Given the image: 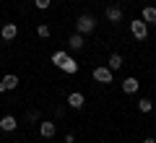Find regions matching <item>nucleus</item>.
Here are the masks:
<instances>
[{"label":"nucleus","mask_w":156,"mask_h":143,"mask_svg":"<svg viewBox=\"0 0 156 143\" xmlns=\"http://www.w3.org/2000/svg\"><path fill=\"white\" fill-rule=\"evenodd\" d=\"M96 29V18L91 16V13H81V16H78V21H76V31L78 34H91Z\"/></svg>","instance_id":"obj_1"},{"label":"nucleus","mask_w":156,"mask_h":143,"mask_svg":"<svg viewBox=\"0 0 156 143\" xmlns=\"http://www.w3.org/2000/svg\"><path fill=\"white\" fill-rule=\"evenodd\" d=\"M130 34H133L138 42H143V39L148 37V23H146L143 18H138V21H130Z\"/></svg>","instance_id":"obj_2"},{"label":"nucleus","mask_w":156,"mask_h":143,"mask_svg":"<svg viewBox=\"0 0 156 143\" xmlns=\"http://www.w3.org/2000/svg\"><path fill=\"white\" fill-rule=\"evenodd\" d=\"M94 81H99V83H112V70L107 65H99V68H94Z\"/></svg>","instance_id":"obj_3"},{"label":"nucleus","mask_w":156,"mask_h":143,"mask_svg":"<svg viewBox=\"0 0 156 143\" xmlns=\"http://www.w3.org/2000/svg\"><path fill=\"white\" fill-rule=\"evenodd\" d=\"M104 16H107L109 23H120V21H122V8H120V5H107Z\"/></svg>","instance_id":"obj_4"},{"label":"nucleus","mask_w":156,"mask_h":143,"mask_svg":"<svg viewBox=\"0 0 156 143\" xmlns=\"http://www.w3.org/2000/svg\"><path fill=\"white\" fill-rule=\"evenodd\" d=\"M16 127H18V122H16V117H13V115L0 117V130H3V133H13Z\"/></svg>","instance_id":"obj_5"},{"label":"nucleus","mask_w":156,"mask_h":143,"mask_svg":"<svg viewBox=\"0 0 156 143\" xmlns=\"http://www.w3.org/2000/svg\"><path fill=\"white\" fill-rule=\"evenodd\" d=\"M18 86V76H13V73H8V76H3V81H0V94L3 91H11V88Z\"/></svg>","instance_id":"obj_6"},{"label":"nucleus","mask_w":156,"mask_h":143,"mask_svg":"<svg viewBox=\"0 0 156 143\" xmlns=\"http://www.w3.org/2000/svg\"><path fill=\"white\" fill-rule=\"evenodd\" d=\"M55 130H57L55 122H50V120H42V122H39V135H42V138H52V135H55Z\"/></svg>","instance_id":"obj_7"},{"label":"nucleus","mask_w":156,"mask_h":143,"mask_svg":"<svg viewBox=\"0 0 156 143\" xmlns=\"http://www.w3.org/2000/svg\"><path fill=\"white\" fill-rule=\"evenodd\" d=\"M16 34H18V26H16V23H5V26L0 29V37L5 39V42H13Z\"/></svg>","instance_id":"obj_8"},{"label":"nucleus","mask_w":156,"mask_h":143,"mask_svg":"<svg viewBox=\"0 0 156 143\" xmlns=\"http://www.w3.org/2000/svg\"><path fill=\"white\" fill-rule=\"evenodd\" d=\"M83 44H86V42H83V34H78V31H76L70 39H68V50H70V52H76V50H83Z\"/></svg>","instance_id":"obj_9"},{"label":"nucleus","mask_w":156,"mask_h":143,"mask_svg":"<svg viewBox=\"0 0 156 143\" xmlns=\"http://www.w3.org/2000/svg\"><path fill=\"white\" fill-rule=\"evenodd\" d=\"M83 94L81 91H73V94H68V104L73 107V109H81V107H83Z\"/></svg>","instance_id":"obj_10"},{"label":"nucleus","mask_w":156,"mask_h":143,"mask_svg":"<svg viewBox=\"0 0 156 143\" xmlns=\"http://www.w3.org/2000/svg\"><path fill=\"white\" fill-rule=\"evenodd\" d=\"M138 86H140V81H138V78H133V76H128L122 81V91L125 94H135V91H138Z\"/></svg>","instance_id":"obj_11"},{"label":"nucleus","mask_w":156,"mask_h":143,"mask_svg":"<svg viewBox=\"0 0 156 143\" xmlns=\"http://www.w3.org/2000/svg\"><path fill=\"white\" fill-rule=\"evenodd\" d=\"M107 68H109L112 73H115V70H120V68H122V55H120V52H112V55H109V60H107Z\"/></svg>","instance_id":"obj_12"},{"label":"nucleus","mask_w":156,"mask_h":143,"mask_svg":"<svg viewBox=\"0 0 156 143\" xmlns=\"http://www.w3.org/2000/svg\"><path fill=\"white\" fill-rule=\"evenodd\" d=\"M140 18H143L146 23H156V8L154 5H146L143 13H140Z\"/></svg>","instance_id":"obj_13"},{"label":"nucleus","mask_w":156,"mask_h":143,"mask_svg":"<svg viewBox=\"0 0 156 143\" xmlns=\"http://www.w3.org/2000/svg\"><path fill=\"white\" fill-rule=\"evenodd\" d=\"M62 70H65V73H76L78 70V65H76V60H73V57H65V63H62Z\"/></svg>","instance_id":"obj_14"},{"label":"nucleus","mask_w":156,"mask_h":143,"mask_svg":"<svg viewBox=\"0 0 156 143\" xmlns=\"http://www.w3.org/2000/svg\"><path fill=\"white\" fill-rule=\"evenodd\" d=\"M138 109L143 112V115H148V112L154 109V102H151V99H140V102H138Z\"/></svg>","instance_id":"obj_15"},{"label":"nucleus","mask_w":156,"mask_h":143,"mask_svg":"<svg viewBox=\"0 0 156 143\" xmlns=\"http://www.w3.org/2000/svg\"><path fill=\"white\" fill-rule=\"evenodd\" d=\"M37 37L39 39H47V37H50V26H47V23H39V26H37Z\"/></svg>","instance_id":"obj_16"},{"label":"nucleus","mask_w":156,"mask_h":143,"mask_svg":"<svg viewBox=\"0 0 156 143\" xmlns=\"http://www.w3.org/2000/svg\"><path fill=\"white\" fill-rule=\"evenodd\" d=\"M65 57H68V55H65V52H62V50H57V52H55V55H52V63H55V65H57V68H60V65H62V63H65Z\"/></svg>","instance_id":"obj_17"},{"label":"nucleus","mask_w":156,"mask_h":143,"mask_svg":"<svg viewBox=\"0 0 156 143\" xmlns=\"http://www.w3.org/2000/svg\"><path fill=\"white\" fill-rule=\"evenodd\" d=\"M50 3H52V0H34V5H37L39 11H47V8H50Z\"/></svg>","instance_id":"obj_18"},{"label":"nucleus","mask_w":156,"mask_h":143,"mask_svg":"<svg viewBox=\"0 0 156 143\" xmlns=\"http://www.w3.org/2000/svg\"><path fill=\"white\" fill-rule=\"evenodd\" d=\"M39 117H42V112H39V109L34 112V109H31V112H29V115H26V120H29V122H37Z\"/></svg>","instance_id":"obj_19"},{"label":"nucleus","mask_w":156,"mask_h":143,"mask_svg":"<svg viewBox=\"0 0 156 143\" xmlns=\"http://www.w3.org/2000/svg\"><path fill=\"white\" fill-rule=\"evenodd\" d=\"M140 143H156V141H154V138L148 135V138H143V141H140Z\"/></svg>","instance_id":"obj_20"}]
</instances>
